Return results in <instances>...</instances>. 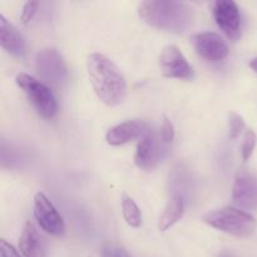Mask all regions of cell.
Here are the masks:
<instances>
[{"label": "cell", "mask_w": 257, "mask_h": 257, "mask_svg": "<svg viewBox=\"0 0 257 257\" xmlns=\"http://www.w3.org/2000/svg\"><path fill=\"white\" fill-rule=\"evenodd\" d=\"M158 63H160L161 72L167 78L188 80L192 79L195 75L193 68L176 45H166L161 52Z\"/></svg>", "instance_id": "cell-7"}, {"label": "cell", "mask_w": 257, "mask_h": 257, "mask_svg": "<svg viewBox=\"0 0 257 257\" xmlns=\"http://www.w3.org/2000/svg\"><path fill=\"white\" fill-rule=\"evenodd\" d=\"M146 24L172 33H185L195 22V12L186 3L175 0H146L138 7Z\"/></svg>", "instance_id": "cell-2"}, {"label": "cell", "mask_w": 257, "mask_h": 257, "mask_svg": "<svg viewBox=\"0 0 257 257\" xmlns=\"http://www.w3.org/2000/svg\"><path fill=\"white\" fill-rule=\"evenodd\" d=\"M161 140L163 143H171L175 140V127L170 118L163 115L162 125H161Z\"/></svg>", "instance_id": "cell-19"}, {"label": "cell", "mask_w": 257, "mask_h": 257, "mask_svg": "<svg viewBox=\"0 0 257 257\" xmlns=\"http://www.w3.org/2000/svg\"><path fill=\"white\" fill-rule=\"evenodd\" d=\"M193 47L203 59L208 62H220L228 55V45L220 34L213 32L198 33L192 37Z\"/></svg>", "instance_id": "cell-9"}, {"label": "cell", "mask_w": 257, "mask_h": 257, "mask_svg": "<svg viewBox=\"0 0 257 257\" xmlns=\"http://www.w3.org/2000/svg\"><path fill=\"white\" fill-rule=\"evenodd\" d=\"M0 44L14 57H22L25 53V40L19 30L0 14Z\"/></svg>", "instance_id": "cell-14"}, {"label": "cell", "mask_w": 257, "mask_h": 257, "mask_svg": "<svg viewBox=\"0 0 257 257\" xmlns=\"http://www.w3.org/2000/svg\"><path fill=\"white\" fill-rule=\"evenodd\" d=\"M87 69L93 89L104 104L115 107L125 99V78L109 58L99 53L90 54L87 60Z\"/></svg>", "instance_id": "cell-1"}, {"label": "cell", "mask_w": 257, "mask_h": 257, "mask_svg": "<svg viewBox=\"0 0 257 257\" xmlns=\"http://www.w3.org/2000/svg\"><path fill=\"white\" fill-rule=\"evenodd\" d=\"M38 7H39V3L38 2H27L23 7L22 12V20L24 24H28L30 20L34 18L35 13L38 12Z\"/></svg>", "instance_id": "cell-20"}, {"label": "cell", "mask_w": 257, "mask_h": 257, "mask_svg": "<svg viewBox=\"0 0 257 257\" xmlns=\"http://www.w3.org/2000/svg\"><path fill=\"white\" fill-rule=\"evenodd\" d=\"M248 65H250L251 69H252L253 72H255L256 74H257V57L253 58V59H251L250 64H248Z\"/></svg>", "instance_id": "cell-23"}, {"label": "cell", "mask_w": 257, "mask_h": 257, "mask_svg": "<svg viewBox=\"0 0 257 257\" xmlns=\"http://www.w3.org/2000/svg\"><path fill=\"white\" fill-rule=\"evenodd\" d=\"M0 253H2V257H22L19 252L5 240L0 241Z\"/></svg>", "instance_id": "cell-22"}, {"label": "cell", "mask_w": 257, "mask_h": 257, "mask_svg": "<svg viewBox=\"0 0 257 257\" xmlns=\"http://www.w3.org/2000/svg\"><path fill=\"white\" fill-rule=\"evenodd\" d=\"M257 142V137L252 130H247L245 132V136H243V142L242 147H241V153H242V160L248 161L252 156L253 151H255Z\"/></svg>", "instance_id": "cell-17"}, {"label": "cell", "mask_w": 257, "mask_h": 257, "mask_svg": "<svg viewBox=\"0 0 257 257\" xmlns=\"http://www.w3.org/2000/svg\"><path fill=\"white\" fill-rule=\"evenodd\" d=\"M228 130H230V137L232 140H237L242 131L245 130V120L237 113L232 112L228 115Z\"/></svg>", "instance_id": "cell-18"}, {"label": "cell", "mask_w": 257, "mask_h": 257, "mask_svg": "<svg viewBox=\"0 0 257 257\" xmlns=\"http://www.w3.org/2000/svg\"><path fill=\"white\" fill-rule=\"evenodd\" d=\"M148 131V125L142 120H127L108 130L105 141L110 146H122L137 138H143Z\"/></svg>", "instance_id": "cell-12"}, {"label": "cell", "mask_w": 257, "mask_h": 257, "mask_svg": "<svg viewBox=\"0 0 257 257\" xmlns=\"http://www.w3.org/2000/svg\"><path fill=\"white\" fill-rule=\"evenodd\" d=\"M35 68L43 80L59 85L68 78V70L62 55L54 48L42 49L35 58Z\"/></svg>", "instance_id": "cell-5"}, {"label": "cell", "mask_w": 257, "mask_h": 257, "mask_svg": "<svg viewBox=\"0 0 257 257\" xmlns=\"http://www.w3.org/2000/svg\"><path fill=\"white\" fill-rule=\"evenodd\" d=\"M183 210H185V205H183L182 197L180 195L172 196L166 205L162 216L160 217V222H158L160 231H167L176 222H178V220L183 216Z\"/></svg>", "instance_id": "cell-15"}, {"label": "cell", "mask_w": 257, "mask_h": 257, "mask_svg": "<svg viewBox=\"0 0 257 257\" xmlns=\"http://www.w3.org/2000/svg\"><path fill=\"white\" fill-rule=\"evenodd\" d=\"M212 13L218 28L230 39H236L240 34L241 27L240 10L236 3L231 0H217L213 3Z\"/></svg>", "instance_id": "cell-11"}, {"label": "cell", "mask_w": 257, "mask_h": 257, "mask_svg": "<svg viewBox=\"0 0 257 257\" xmlns=\"http://www.w3.org/2000/svg\"><path fill=\"white\" fill-rule=\"evenodd\" d=\"M162 158V145L161 137H158L153 131H148L141 142L138 143L135 155V162L138 168L143 171L155 170Z\"/></svg>", "instance_id": "cell-10"}, {"label": "cell", "mask_w": 257, "mask_h": 257, "mask_svg": "<svg viewBox=\"0 0 257 257\" xmlns=\"http://www.w3.org/2000/svg\"><path fill=\"white\" fill-rule=\"evenodd\" d=\"M34 216L38 225L47 233L53 236H60L64 233L65 225L63 217L52 201L42 192L34 196Z\"/></svg>", "instance_id": "cell-8"}, {"label": "cell", "mask_w": 257, "mask_h": 257, "mask_svg": "<svg viewBox=\"0 0 257 257\" xmlns=\"http://www.w3.org/2000/svg\"><path fill=\"white\" fill-rule=\"evenodd\" d=\"M203 222L218 231L238 238L250 237L256 230V218L246 211L237 207H226L212 210L203 216Z\"/></svg>", "instance_id": "cell-3"}, {"label": "cell", "mask_w": 257, "mask_h": 257, "mask_svg": "<svg viewBox=\"0 0 257 257\" xmlns=\"http://www.w3.org/2000/svg\"><path fill=\"white\" fill-rule=\"evenodd\" d=\"M220 257H232L230 255V253H222V255H220Z\"/></svg>", "instance_id": "cell-24"}, {"label": "cell", "mask_w": 257, "mask_h": 257, "mask_svg": "<svg viewBox=\"0 0 257 257\" xmlns=\"http://www.w3.org/2000/svg\"><path fill=\"white\" fill-rule=\"evenodd\" d=\"M232 200L240 210H257V173L248 168H240L235 176Z\"/></svg>", "instance_id": "cell-6"}, {"label": "cell", "mask_w": 257, "mask_h": 257, "mask_svg": "<svg viewBox=\"0 0 257 257\" xmlns=\"http://www.w3.org/2000/svg\"><path fill=\"white\" fill-rule=\"evenodd\" d=\"M15 80L42 117L50 119L57 114V99L48 85L25 73L18 74Z\"/></svg>", "instance_id": "cell-4"}, {"label": "cell", "mask_w": 257, "mask_h": 257, "mask_svg": "<svg viewBox=\"0 0 257 257\" xmlns=\"http://www.w3.org/2000/svg\"><path fill=\"white\" fill-rule=\"evenodd\" d=\"M19 250L24 257H47V243L34 223L24 225L19 238Z\"/></svg>", "instance_id": "cell-13"}, {"label": "cell", "mask_w": 257, "mask_h": 257, "mask_svg": "<svg viewBox=\"0 0 257 257\" xmlns=\"http://www.w3.org/2000/svg\"><path fill=\"white\" fill-rule=\"evenodd\" d=\"M102 257H131L127 251L118 245H107L102 251Z\"/></svg>", "instance_id": "cell-21"}, {"label": "cell", "mask_w": 257, "mask_h": 257, "mask_svg": "<svg viewBox=\"0 0 257 257\" xmlns=\"http://www.w3.org/2000/svg\"><path fill=\"white\" fill-rule=\"evenodd\" d=\"M122 212L125 222H127L131 227L137 228L142 225V212H141L137 203H136L135 201H133V198L130 197L127 193H123L122 196Z\"/></svg>", "instance_id": "cell-16"}]
</instances>
